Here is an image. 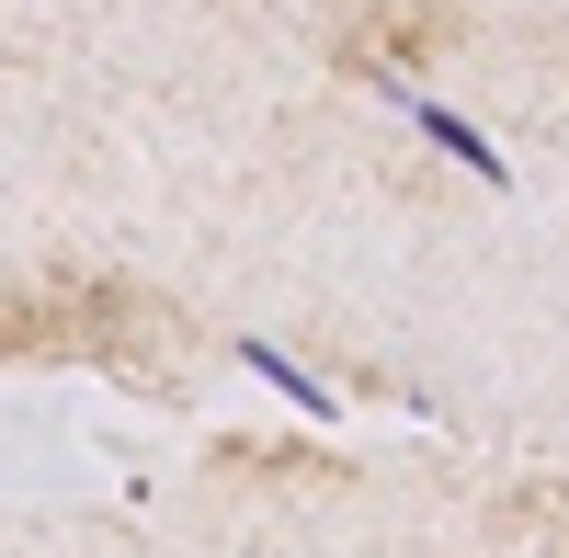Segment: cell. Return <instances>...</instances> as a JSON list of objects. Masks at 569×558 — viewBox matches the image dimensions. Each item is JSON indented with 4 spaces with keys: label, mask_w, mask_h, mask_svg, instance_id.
Masks as SVG:
<instances>
[{
    "label": "cell",
    "mask_w": 569,
    "mask_h": 558,
    "mask_svg": "<svg viewBox=\"0 0 569 558\" xmlns=\"http://www.w3.org/2000/svg\"><path fill=\"white\" fill-rule=\"evenodd\" d=\"M399 103H410V126H421V137H433V149H445L456 171H479V182H512V160H501V149H490V137H479V126H467L456 103H433V91H399Z\"/></svg>",
    "instance_id": "cell-1"
},
{
    "label": "cell",
    "mask_w": 569,
    "mask_h": 558,
    "mask_svg": "<svg viewBox=\"0 0 569 558\" xmlns=\"http://www.w3.org/2000/svg\"><path fill=\"white\" fill-rule=\"evenodd\" d=\"M240 365H251V377H262L284 410H308V422H330V410H342V399H330V388H319V377H308V365L284 353V342H240Z\"/></svg>",
    "instance_id": "cell-2"
}]
</instances>
